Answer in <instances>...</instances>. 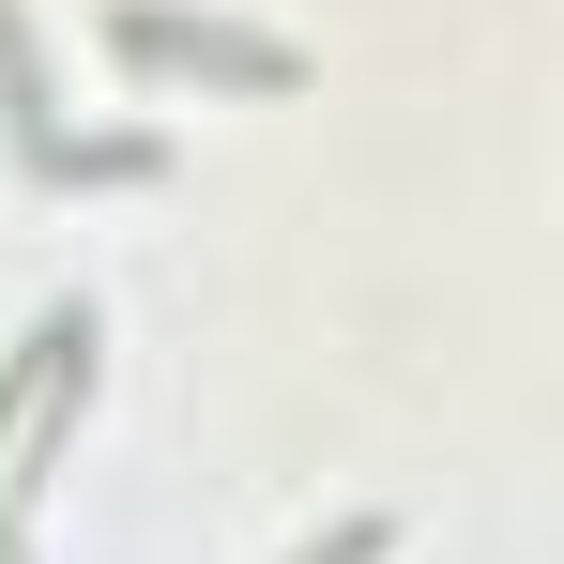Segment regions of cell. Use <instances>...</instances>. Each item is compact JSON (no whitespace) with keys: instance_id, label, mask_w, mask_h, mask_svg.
Returning <instances> with one entry per match:
<instances>
[{"instance_id":"cell-1","label":"cell","mask_w":564,"mask_h":564,"mask_svg":"<svg viewBox=\"0 0 564 564\" xmlns=\"http://www.w3.org/2000/svg\"><path fill=\"white\" fill-rule=\"evenodd\" d=\"M122 62H198V77L290 93V46H260V31H198V15H122Z\"/></svg>"},{"instance_id":"cell-2","label":"cell","mask_w":564,"mask_h":564,"mask_svg":"<svg viewBox=\"0 0 564 564\" xmlns=\"http://www.w3.org/2000/svg\"><path fill=\"white\" fill-rule=\"evenodd\" d=\"M77 351H93V305H46V321H31V351H15V367H0V443H15V412H31V397H46V381L77 367Z\"/></svg>"},{"instance_id":"cell-3","label":"cell","mask_w":564,"mask_h":564,"mask_svg":"<svg viewBox=\"0 0 564 564\" xmlns=\"http://www.w3.org/2000/svg\"><path fill=\"white\" fill-rule=\"evenodd\" d=\"M0 107H15V153H31V169H62V122H46V77H31V31H15V0H0Z\"/></svg>"},{"instance_id":"cell-4","label":"cell","mask_w":564,"mask_h":564,"mask_svg":"<svg viewBox=\"0 0 564 564\" xmlns=\"http://www.w3.org/2000/svg\"><path fill=\"white\" fill-rule=\"evenodd\" d=\"M381 550H397V519H351L336 550H305V564H381Z\"/></svg>"}]
</instances>
